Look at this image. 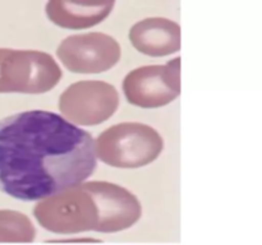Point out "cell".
Wrapping results in <instances>:
<instances>
[{
	"mask_svg": "<svg viewBox=\"0 0 262 245\" xmlns=\"http://www.w3.org/2000/svg\"><path fill=\"white\" fill-rule=\"evenodd\" d=\"M141 214L137 197L107 181L82 183L43 199L33 208L41 227L60 235L123 231L132 227Z\"/></svg>",
	"mask_w": 262,
	"mask_h": 245,
	"instance_id": "7a4b0ae2",
	"label": "cell"
},
{
	"mask_svg": "<svg viewBox=\"0 0 262 245\" xmlns=\"http://www.w3.org/2000/svg\"><path fill=\"white\" fill-rule=\"evenodd\" d=\"M129 40L145 55H170L181 48V27L166 18H147L130 28Z\"/></svg>",
	"mask_w": 262,
	"mask_h": 245,
	"instance_id": "ba28073f",
	"label": "cell"
},
{
	"mask_svg": "<svg viewBox=\"0 0 262 245\" xmlns=\"http://www.w3.org/2000/svg\"><path fill=\"white\" fill-rule=\"evenodd\" d=\"M58 58L73 73L95 74L112 69L120 59V46L101 32L73 35L59 45Z\"/></svg>",
	"mask_w": 262,
	"mask_h": 245,
	"instance_id": "52a82bcc",
	"label": "cell"
},
{
	"mask_svg": "<svg viewBox=\"0 0 262 245\" xmlns=\"http://www.w3.org/2000/svg\"><path fill=\"white\" fill-rule=\"evenodd\" d=\"M60 78V66L49 54L0 48V93H45Z\"/></svg>",
	"mask_w": 262,
	"mask_h": 245,
	"instance_id": "277c9868",
	"label": "cell"
},
{
	"mask_svg": "<svg viewBox=\"0 0 262 245\" xmlns=\"http://www.w3.org/2000/svg\"><path fill=\"white\" fill-rule=\"evenodd\" d=\"M114 5V2L81 3L53 0L46 4V15L59 27L83 30L101 23L112 13Z\"/></svg>",
	"mask_w": 262,
	"mask_h": 245,
	"instance_id": "9c48e42d",
	"label": "cell"
},
{
	"mask_svg": "<svg viewBox=\"0 0 262 245\" xmlns=\"http://www.w3.org/2000/svg\"><path fill=\"white\" fill-rule=\"evenodd\" d=\"M123 92L130 104L145 109L170 104L181 94V58L135 69L123 81Z\"/></svg>",
	"mask_w": 262,
	"mask_h": 245,
	"instance_id": "5b68a950",
	"label": "cell"
},
{
	"mask_svg": "<svg viewBox=\"0 0 262 245\" xmlns=\"http://www.w3.org/2000/svg\"><path fill=\"white\" fill-rule=\"evenodd\" d=\"M96 157L113 167L137 168L160 156L164 140L158 130L141 122H122L105 129L95 140Z\"/></svg>",
	"mask_w": 262,
	"mask_h": 245,
	"instance_id": "3957f363",
	"label": "cell"
},
{
	"mask_svg": "<svg viewBox=\"0 0 262 245\" xmlns=\"http://www.w3.org/2000/svg\"><path fill=\"white\" fill-rule=\"evenodd\" d=\"M36 230L31 219L22 212L0 209V242H32Z\"/></svg>",
	"mask_w": 262,
	"mask_h": 245,
	"instance_id": "30bf717a",
	"label": "cell"
},
{
	"mask_svg": "<svg viewBox=\"0 0 262 245\" xmlns=\"http://www.w3.org/2000/svg\"><path fill=\"white\" fill-rule=\"evenodd\" d=\"M118 106V91L102 81L76 82L59 99V110L76 125L101 124L114 115Z\"/></svg>",
	"mask_w": 262,
	"mask_h": 245,
	"instance_id": "8992f818",
	"label": "cell"
},
{
	"mask_svg": "<svg viewBox=\"0 0 262 245\" xmlns=\"http://www.w3.org/2000/svg\"><path fill=\"white\" fill-rule=\"evenodd\" d=\"M96 161L92 135L56 112L30 110L0 119V191L12 198L63 193L87 180Z\"/></svg>",
	"mask_w": 262,
	"mask_h": 245,
	"instance_id": "6da1fadb",
	"label": "cell"
}]
</instances>
